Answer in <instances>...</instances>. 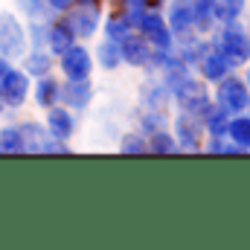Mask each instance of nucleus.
Instances as JSON below:
<instances>
[{
	"label": "nucleus",
	"instance_id": "obj_37",
	"mask_svg": "<svg viewBox=\"0 0 250 250\" xmlns=\"http://www.w3.org/2000/svg\"><path fill=\"white\" fill-rule=\"evenodd\" d=\"M12 64H15V62H9L6 56H0V79H3L6 73H9V67H12Z\"/></svg>",
	"mask_w": 250,
	"mask_h": 250
},
{
	"label": "nucleus",
	"instance_id": "obj_1",
	"mask_svg": "<svg viewBox=\"0 0 250 250\" xmlns=\"http://www.w3.org/2000/svg\"><path fill=\"white\" fill-rule=\"evenodd\" d=\"M207 38H209V47H215L221 56H227L236 64V70L245 62H250V18L233 21V23H218Z\"/></svg>",
	"mask_w": 250,
	"mask_h": 250
},
{
	"label": "nucleus",
	"instance_id": "obj_2",
	"mask_svg": "<svg viewBox=\"0 0 250 250\" xmlns=\"http://www.w3.org/2000/svg\"><path fill=\"white\" fill-rule=\"evenodd\" d=\"M56 73L62 79H93L96 73V62H93V50L90 41H73L64 53L56 56Z\"/></svg>",
	"mask_w": 250,
	"mask_h": 250
},
{
	"label": "nucleus",
	"instance_id": "obj_25",
	"mask_svg": "<svg viewBox=\"0 0 250 250\" xmlns=\"http://www.w3.org/2000/svg\"><path fill=\"white\" fill-rule=\"evenodd\" d=\"M0 154H23V137H21L18 120H9V117L0 120Z\"/></svg>",
	"mask_w": 250,
	"mask_h": 250
},
{
	"label": "nucleus",
	"instance_id": "obj_33",
	"mask_svg": "<svg viewBox=\"0 0 250 250\" xmlns=\"http://www.w3.org/2000/svg\"><path fill=\"white\" fill-rule=\"evenodd\" d=\"M12 9L21 18H50L44 0H12Z\"/></svg>",
	"mask_w": 250,
	"mask_h": 250
},
{
	"label": "nucleus",
	"instance_id": "obj_17",
	"mask_svg": "<svg viewBox=\"0 0 250 250\" xmlns=\"http://www.w3.org/2000/svg\"><path fill=\"white\" fill-rule=\"evenodd\" d=\"M90 50H93V62L96 70L102 73H117L123 70V56H120V41H111V38H93L90 41Z\"/></svg>",
	"mask_w": 250,
	"mask_h": 250
},
{
	"label": "nucleus",
	"instance_id": "obj_5",
	"mask_svg": "<svg viewBox=\"0 0 250 250\" xmlns=\"http://www.w3.org/2000/svg\"><path fill=\"white\" fill-rule=\"evenodd\" d=\"M169 131H172V137H175L181 154H201V143H204L201 117L175 108V111L169 114Z\"/></svg>",
	"mask_w": 250,
	"mask_h": 250
},
{
	"label": "nucleus",
	"instance_id": "obj_13",
	"mask_svg": "<svg viewBox=\"0 0 250 250\" xmlns=\"http://www.w3.org/2000/svg\"><path fill=\"white\" fill-rule=\"evenodd\" d=\"M151 44L134 29V32H128L123 41H120V56H123V67L128 70H148V64H151Z\"/></svg>",
	"mask_w": 250,
	"mask_h": 250
},
{
	"label": "nucleus",
	"instance_id": "obj_11",
	"mask_svg": "<svg viewBox=\"0 0 250 250\" xmlns=\"http://www.w3.org/2000/svg\"><path fill=\"white\" fill-rule=\"evenodd\" d=\"M41 123L47 128V134H53L59 140H70L73 143L76 134H79V114L70 111V108H64L62 102H56L53 108L41 111Z\"/></svg>",
	"mask_w": 250,
	"mask_h": 250
},
{
	"label": "nucleus",
	"instance_id": "obj_16",
	"mask_svg": "<svg viewBox=\"0 0 250 250\" xmlns=\"http://www.w3.org/2000/svg\"><path fill=\"white\" fill-rule=\"evenodd\" d=\"M18 67L29 79H41L47 73H56V56L47 47H26V53L18 59Z\"/></svg>",
	"mask_w": 250,
	"mask_h": 250
},
{
	"label": "nucleus",
	"instance_id": "obj_34",
	"mask_svg": "<svg viewBox=\"0 0 250 250\" xmlns=\"http://www.w3.org/2000/svg\"><path fill=\"white\" fill-rule=\"evenodd\" d=\"M224 148H227V137H209V134H204L201 154H209V157H224Z\"/></svg>",
	"mask_w": 250,
	"mask_h": 250
},
{
	"label": "nucleus",
	"instance_id": "obj_10",
	"mask_svg": "<svg viewBox=\"0 0 250 250\" xmlns=\"http://www.w3.org/2000/svg\"><path fill=\"white\" fill-rule=\"evenodd\" d=\"M59 102H62L64 108L76 111L79 117H82L84 111H90V105L96 102V84H93V79H79V82H73V79H62Z\"/></svg>",
	"mask_w": 250,
	"mask_h": 250
},
{
	"label": "nucleus",
	"instance_id": "obj_3",
	"mask_svg": "<svg viewBox=\"0 0 250 250\" xmlns=\"http://www.w3.org/2000/svg\"><path fill=\"white\" fill-rule=\"evenodd\" d=\"M212 105V90L204 79H198L195 73L187 76L181 84L172 87V111H189L195 117H204V111Z\"/></svg>",
	"mask_w": 250,
	"mask_h": 250
},
{
	"label": "nucleus",
	"instance_id": "obj_14",
	"mask_svg": "<svg viewBox=\"0 0 250 250\" xmlns=\"http://www.w3.org/2000/svg\"><path fill=\"white\" fill-rule=\"evenodd\" d=\"M233 70H236V64L230 62L227 56H221L215 47H209V50L201 56V62L195 64V76H198V79H204L209 87H212L218 79H224L227 73H233Z\"/></svg>",
	"mask_w": 250,
	"mask_h": 250
},
{
	"label": "nucleus",
	"instance_id": "obj_20",
	"mask_svg": "<svg viewBox=\"0 0 250 250\" xmlns=\"http://www.w3.org/2000/svg\"><path fill=\"white\" fill-rule=\"evenodd\" d=\"M128 32H134V26H131L128 15H125L123 9H117V6H105L99 35H102V38H111V41H123Z\"/></svg>",
	"mask_w": 250,
	"mask_h": 250
},
{
	"label": "nucleus",
	"instance_id": "obj_24",
	"mask_svg": "<svg viewBox=\"0 0 250 250\" xmlns=\"http://www.w3.org/2000/svg\"><path fill=\"white\" fill-rule=\"evenodd\" d=\"M215 26H218V21H215L212 0H192V29L198 35H209Z\"/></svg>",
	"mask_w": 250,
	"mask_h": 250
},
{
	"label": "nucleus",
	"instance_id": "obj_18",
	"mask_svg": "<svg viewBox=\"0 0 250 250\" xmlns=\"http://www.w3.org/2000/svg\"><path fill=\"white\" fill-rule=\"evenodd\" d=\"M163 18L172 29V35H187L192 29V0H166L163 3Z\"/></svg>",
	"mask_w": 250,
	"mask_h": 250
},
{
	"label": "nucleus",
	"instance_id": "obj_8",
	"mask_svg": "<svg viewBox=\"0 0 250 250\" xmlns=\"http://www.w3.org/2000/svg\"><path fill=\"white\" fill-rule=\"evenodd\" d=\"M29 87H32V79L18 64H12L9 73L0 79V96H3V105H6V117L21 114L29 105Z\"/></svg>",
	"mask_w": 250,
	"mask_h": 250
},
{
	"label": "nucleus",
	"instance_id": "obj_7",
	"mask_svg": "<svg viewBox=\"0 0 250 250\" xmlns=\"http://www.w3.org/2000/svg\"><path fill=\"white\" fill-rule=\"evenodd\" d=\"M102 15H105V6H99V3H73L64 12V21L70 23L76 41H93V38H99Z\"/></svg>",
	"mask_w": 250,
	"mask_h": 250
},
{
	"label": "nucleus",
	"instance_id": "obj_12",
	"mask_svg": "<svg viewBox=\"0 0 250 250\" xmlns=\"http://www.w3.org/2000/svg\"><path fill=\"white\" fill-rule=\"evenodd\" d=\"M137 105L140 108H154V111H169L172 114V93H169V87L154 73H146V79L137 87Z\"/></svg>",
	"mask_w": 250,
	"mask_h": 250
},
{
	"label": "nucleus",
	"instance_id": "obj_36",
	"mask_svg": "<svg viewBox=\"0 0 250 250\" xmlns=\"http://www.w3.org/2000/svg\"><path fill=\"white\" fill-rule=\"evenodd\" d=\"M239 73H242V79H245V84L250 87V62H245L242 67H239Z\"/></svg>",
	"mask_w": 250,
	"mask_h": 250
},
{
	"label": "nucleus",
	"instance_id": "obj_23",
	"mask_svg": "<svg viewBox=\"0 0 250 250\" xmlns=\"http://www.w3.org/2000/svg\"><path fill=\"white\" fill-rule=\"evenodd\" d=\"M18 128H21V137H23V154H38V146L47 134L41 117H21Z\"/></svg>",
	"mask_w": 250,
	"mask_h": 250
},
{
	"label": "nucleus",
	"instance_id": "obj_38",
	"mask_svg": "<svg viewBox=\"0 0 250 250\" xmlns=\"http://www.w3.org/2000/svg\"><path fill=\"white\" fill-rule=\"evenodd\" d=\"M76 3H99V6H105L108 0H76Z\"/></svg>",
	"mask_w": 250,
	"mask_h": 250
},
{
	"label": "nucleus",
	"instance_id": "obj_22",
	"mask_svg": "<svg viewBox=\"0 0 250 250\" xmlns=\"http://www.w3.org/2000/svg\"><path fill=\"white\" fill-rule=\"evenodd\" d=\"M134 128L140 134H154V131H163L169 128V111H154V108H134Z\"/></svg>",
	"mask_w": 250,
	"mask_h": 250
},
{
	"label": "nucleus",
	"instance_id": "obj_21",
	"mask_svg": "<svg viewBox=\"0 0 250 250\" xmlns=\"http://www.w3.org/2000/svg\"><path fill=\"white\" fill-rule=\"evenodd\" d=\"M76 41V35H73V29H70V23L64 21V15H50V26H47V50L53 53V56H59L64 53L70 44Z\"/></svg>",
	"mask_w": 250,
	"mask_h": 250
},
{
	"label": "nucleus",
	"instance_id": "obj_31",
	"mask_svg": "<svg viewBox=\"0 0 250 250\" xmlns=\"http://www.w3.org/2000/svg\"><path fill=\"white\" fill-rule=\"evenodd\" d=\"M23 26H26V41H29V47H47V26H50V18H23Z\"/></svg>",
	"mask_w": 250,
	"mask_h": 250
},
{
	"label": "nucleus",
	"instance_id": "obj_32",
	"mask_svg": "<svg viewBox=\"0 0 250 250\" xmlns=\"http://www.w3.org/2000/svg\"><path fill=\"white\" fill-rule=\"evenodd\" d=\"M38 154H47V157H59V154H73V143L70 140H59L53 134H44L41 146H38Z\"/></svg>",
	"mask_w": 250,
	"mask_h": 250
},
{
	"label": "nucleus",
	"instance_id": "obj_29",
	"mask_svg": "<svg viewBox=\"0 0 250 250\" xmlns=\"http://www.w3.org/2000/svg\"><path fill=\"white\" fill-rule=\"evenodd\" d=\"M146 143H148V154H154V157H172V154H181V151H178V143H175V137H172L169 128L148 134Z\"/></svg>",
	"mask_w": 250,
	"mask_h": 250
},
{
	"label": "nucleus",
	"instance_id": "obj_27",
	"mask_svg": "<svg viewBox=\"0 0 250 250\" xmlns=\"http://www.w3.org/2000/svg\"><path fill=\"white\" fill-rule=\"evenodd\" d=\"M201 125H204V134L209 137H227V125H230V114L224 108H218L215 102L204 111L201 117Z\"/></svg>",
	"mask_w": 250,
	"mask_h": 250
},
{
	"label": "nucleus",
	"instance_id": "obj_15",
	"mask_svg": "<svg viewBox=\"0 0 250 250\" xmlns=\"http://www.w3.org/2000/svg\"><path fill=\"white\" fill-rule=\"evenodd\" d=\"M59 87H62V76L59 73H47L41 79H32L29 87V102L35 111H47L59 102Z\"/></svg>",
	"mask_w": 250,
	"mask_h": 250
},
{
	"label": "nucleus",
	"instance_id": "obj_30",
	"mask_svg": "<svg viewBox=\"0 0 250 250\" xmlns=\"http://www.w3.org/2000/svg\"><path fill=\"white\" fill-rule=\"evenodd\" d=\"M117 151L125 157H140V154H148V143H146V134H140L137 128H128L120 134V143H117Z\"/></svg>",
	"mask_w": 250,
	"mask_h": 250
},
{
	"label": "nucleus",
	"instance_id": "obj_9",
	"mask_svg": "<svg viewBox=\"0 0 250 250\" xmlns=\"http://www.w3.org/2000/svg\"><path fill=\"white\" fill-rule=\"evenodd\" d=\"M134 29L151 44V50H172L175 47V35H172L169 23L163 18V9H146Z\"/></svg>",
	"mask_w": 250,
	"mask_h": 250
},
{
	"label": "nucleus",
	"instance_id": "obj_19",
	"mask_svg": "<svg viewBox=\"0 0 250 250\" xmlns=\"http://www.w3.org/2000/svg\"><path fill=\"white\" fill-rule=\"evenodd\" d=\"M175 53H178V59L184 64H189L192 70H195V64L201 62V56L209 50V38L207 35H198V32H187V35H178L175 38V47H172Z\"/></svg>",
	"mask_w": 250,
	"mask_h": 250
},
{
	"label": "nucleus",
	"instance_id": "obj_4",
	"mask_svg": "<svg viewBox=\"0 0 250 250\" xmlns=\"http://www.w3.org/2000/svg\"><path fill=\"white\" fill-rule=\"evenodd\" d=\"M209 90H212V102H215L218 108H224L230 117H233V114L248 111L250 87L245 84V79H242V73H239V70H233V73H227L224 79H218Z\"/></svg>",
	"mask_w": 250,
	"mask_h": 250
},
{
	"label": "nucleus",
	"instance_id": "obj_35",
	"mask_svg": "<svg viewBox=\"0 0 250 250\" xmlns=\"http://www.w3.org/2000/svg\"><path fill=\"white\" fill-rule=\"evenodd\" d=\"M73 3H76V0H44V6H47L50 15H64Z\"/></svg>",
	"mask_w": 250,
	"mask_h": 250
},
{
	"label": "nucleus",
	"instance_id": "obj_40",
	"mask_svg": "<svg viewBox=\"0 0 250 250\" xmlns=\"http://www.w3.org/2000/svg\"><path fill=\"white\" fill-rule=\"evenodd\" d=\"M248 114H250V99H248Z\"/></svg>",
	"mask_w": 250,
	"mask_h": 250
},
{
	"label": "nucleus",
	"instance_id": "obj_6",
	"mask_svg": "<svg viewBox=\"0 0 250 250\" xmlns=\"http://www.w3.org/2000/svg\"><path fill=\"white\" fill-rule=\"evenodd\" d=\"M26 47H29V41H26L23 18L15 9H3L0 12V56L18 64V59L26 53Z\"/></svg>",
	"mask_w": 250,
	"mask_h": 250
},
{
	"label": "nucleus",
	"instance_id": "obj_28",
	"mask_svg": "<svg viewBox=\"0 0 250 250\" xmlns=\"http://www.w3.org/2000/svg\"><path fill=\"white\" fill-rule=\"evenodd\" d=\"M212 6H215V21L218 23L242 21L250 12V0H212Z\"/></svg>",
	"mask_w": 250,
	"mask_h": 250
},
{
	"label": "nucleus",
	"instance_id": "obj_39",
	"mask_svg": "<svg viewBox=\"0 0 250 250\" xmlns=\"http://www.w3.org/2000/svg\"><path fill=\"white\" fill-rule=\"evenodd\" d=\"M6 117V105H3V96H0V120Z\"/></svg>",
	"mask_w": 250,
	"mask_h": 250
},
{
	"label": "nucleus",
	"instance_id": "obj_26",
	"mask_svg": "<svg viewBox=\"0 0 250 250\" xmlns=\"http://www.w3.org/2000/svg\"><path fill=\"white\" fill-rule=\"evenodd\" d=\"M227 140L236 143L245 154H250V114L242 111V114H233L230 117V125H227Z\"/></svg>",
	"mask_w": 250,
	"mask_h": 250
}]
</instances>
